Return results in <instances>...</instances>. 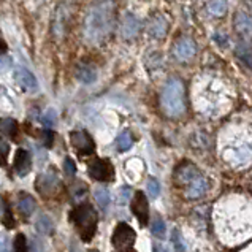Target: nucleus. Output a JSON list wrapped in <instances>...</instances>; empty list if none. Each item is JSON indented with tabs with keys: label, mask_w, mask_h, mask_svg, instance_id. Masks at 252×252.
Wrapping results in <instances>:
<instances>
[{
	"label": "nucleus",
	"mask_w": 252,
	"mask_h": 252,
	"mask_svg": "<svg viewBox=\"0 0 252 252\" xmlns=\"http://www.w3.org/2000/svg\"><path fill=\"white\" fill-rule=\"evenodd\" d=\"M141 29L140 21L136 19L132 13H126L121 19V35L126 40H133L138 35Z\"/></svg>",
	"instance_id": "obj_13"
},
{
	"label": "nucleus",
	"mask_w": 252,
	"mask_h": 252,
	"mask_svg": "<svg viewBox=\"0 0 252 252\" xmlns=\"http://www.w3.org/2000/svg\"><path fill=\"white\" fill-rule=\"evenodd\" d=\"M135 238H136L135 230L130 225L121 222V224H118V227L114 228L111 243L118 251H127V249H130L133 246Z\"/></svg>",
	"instance_id": "obj_5"
},
{
	"label": "nucleus",
	"mask_w": 252,
	"mask_h": 252,
	"mask_svg": "<svg viewBox=\"0 0 252 252\" xmlns=\"http://www.w3.org/2000/svg\"><path fill=\"white\" fill-rule=\"evenodd\" d=\"M148 190H149V195L151 198H157L160 193V186H159V181L154 178H151L148 181Z\"/></svg>",
	"instance_id": "obj_29"
},
{
	"label": "nucleus",
	"mask_w": 252,
	"mask_h": 252,
	"mask_svg": "<svg viewBox=\"0 0 252 252\" xmlns=\"http://www.w3.org/2000/svg\"><path fill=\"white\" fill-rule=\"evenodd\" d=\"M132 210H133L135 218L138 219V222L141 224V227L148 225V222H149V205H148L146 195L141 190H138V192L135 193Z\"/></svg>",
	"instance_id": "obj_10"
},
{
	"label": "nucleus",
	"mask_w": 252,
	"mask_h": 252,
	"mask_svg": "<svg viewBox=\"0 0 252 252\" xmlns=\"http://www.w3.org/2000/svg\"><path fill=\"white\" fill-rule=\"evenodd\" d=\"M14 81L19 84V88H23L27 92H35L38 89L37 78L32 73L31 70H27L26 67H16L14 68Z\"/></svg>",
	"instance_id": "obj_11"
},
{
	"label": "nucleus",
	"mask_w": 252,
	"mask_h": 252,
	"mask_svg": "<svg viewBox=\"0 0 252 252\" xmlns=\"http://www.w3.org/2000/svg\"><path fill=\"white\" fill-rule=\"evenodd\" d=\"M41 121H43V124H45L46 127H53L56 124V113L53 110L46 111L45 116L41 118Z\"/></svg>",
	"instance_id": "obj_31"
},
{
	"label": "nucleus",
	"mask_w": 252,
	"mask_h": 252,
	"mask_svg": "<svg viewBox=\"0 0 252 252\" xmlns=\"http://www.w3.org/2000/svg\"><path fill=\"white\" fill-rule=\"evenodd\" d=\"M2 133L14 138L16 133H18V122L14 121V119H10V118L3 119L2 121Z\"/></svg>",
	"instance_id": "obj_25"
},
{
	"label": "nucleus",
	"mask_w": 252,
	"mask_h": 252,
	"mask_svg": "<svg viewBox=\"0 0 252 252\" xmlns=\"http://www.w3.org/2000/svg\"><path fill=\"white\" fill-rule=\"evenodd\" d=\"M0 146H2V159L3 162L6 160V157H8V143H6L5 140H2V143H0Z\"/></svg>",
	"instance_id": "obj_36"
},
{
	"label": "nucleus",
	"mask_w": 252,
	"mask_h": 252,
	"mask_svg": "<svg viewBox=\"0 0 252 252\" xmlns=\"http://www.w3.org/2000/svg\"><path fill=\"white\" fill-rule=\"evenodd\" d=\"M88 171L92 179L95 181H113L114 178V167L108 159H94L88 165Z\"/></svg>",
	"instance_id": "obj_6"
},
{
	"label": "nucleus",
	"mask_w": 252,
	"mask_h": 252,
	"mask_svg": "<svg viewBox=\"0 0 252 252\" xmlns=\"http://www.w3.org/2000/svg\"><path fill=\"white\" fill-rule=\"evenodd\" d=\"M132 145H133V136H132V133L128 132V130L122 132L116 138V148H118V151H121V153L128 151V149L132 148Z\"/></svg>",
	"instance_id": "obj_22"
},
{
	"label": "nucleus",
	"mask_w": 252,
	"mask_h": 252,
	"mask_svg": "<svg viewBox=\"0 0 252 252\" xmlns=\"http://www.w3.org/2000/svg\"><path fill=\"white\" fill-rule=\"evenodd\" d=\"M148 32L151 37L154 38H165L168 33V23L167 19L163 16H154L149 19V24H148Z\"/></svg>",
	"instance_id": "obj_14"
},
{
	"label": "nucleus",
	"mask_w": 252,
	"mask_h": 252,
	"mask_svg": "<svg viewBox=\"0 0 252 252\" xmlns=\"http://www.w3.org/2000/svg\"><path fill=\"white\" fill-rule=\"evenodd\" d=\"M218 228L222 238L241 241L252 232V203L246 200L228 201L218 210Z\"/></svg>",
	"instance_id": "obj_1"
},
{
	"label": "nucleus",
	"mask_w": 252,
	"mask_h": 252,
	"mask_svg": "<svg viewBox=\"0 0 252 252\" xmlns=\"http://www.w3.org/2000/svg\"><path fill=\"white\" fill-rule=\"evenodd\" d=\"M162 111L168 118H181L186 113V88L179 78H171L160 94Z\"/></svg>",
	"instance_id": "obj_3"
},
{
	"label": "nucleus",
	"mask_w": 252,
	"mask_h": 252,
	"mask_svg": "<svg viewBox=\"0 0 252 252\" xmlns=\"http://www.w3.org/2000/svg\"><path fill=\"white\" fill-rule=\"evenodd\" d=\"M128 198H130V187L126 186L119 190V203H122V205L127 203Z\"/></svg>",
	"instance_id": "obj_33"
},
{
	"label": "nucleus",
	"mask_w": 252,
	"mask_h": 252,
	"mask_svg": "<svg viewBox=\"0 0 252 252\" xmlns=\"http://www.w3.org/2000/svg\"><path fill=\"white\" fill-rule=\"evenodd\" d=\"M70 219L76 227L83 241H91L97 230V211L89 203L78 205L70 214Z\"/></svg>",
	"instance_id": "obj_4"
},
{
	"label": "nucleus",
	"mask_w": 252,
	"mask_h": 252,
	"mask_svg": "<svg viewBox=\"0 0 252 252\" xmlns=\"http://www.w3.org/2000/svg\"><path fill=\"white\" fill-rule=\"evenodd\" d=\"M35 184H37L38 192L45 197H53L61 189V181L54 173H43Z\"/></svg>",
	"instance_id": "obj_8"
},
{
	"label": "nucleus",
	"mask_w": 252,
	"mask_h": 252,
	"mask_svg": "<svg viewBox=\"0 0 252 252\" xmlns=\"http://www.w3.org/2000/svg\"><path fill=\"white\" fill-rule=\"evenodd\" d=\"M173 244H175V248L178 252H184V244H183V240H181V235H179L178 230L173 232Z\"/></svg>",
	"instance_id": "obj_32"
},
{
	"label": "nucleus",
	"mask_w": 252,
	"mask_h": 252,
	"mask_svg": "<svg viewBox=\"0 0 252 252\" xmlns=\"http://www.w3.org/2000/svg\"><path fill=\"white\" fill-rule=\"evenodd\" d=\"M35 227H37V230H38V232L45 233V235H49V233H53V230H54L53 220L49 219L48 216H45V214H41L40 218L37 219V222H35Z\"/></svg>",
	"instance_id": "obj_24"
},
{
	"label": "nucleus",
	"mask_w": 252,
	"mask_h": 252,
	"mask_svg": "<svg viewBox=\"0 0 252 252\" xmlns=\"http://www.w3.org/2000/svg\"><path fill=\"white\" fill-rule=\"evenodd\" d=\"M116 21L114 0H95L84 18V37L92 45H102L108 40Z\"/></svg>",
	"instance_id": "obj_2"
},
{
	"label": "nucleus",
	"mask_w": 252,
	"mask_h": 252,
	"mask_svg": "<svg viewBox=\"0 0 252 252\" xmlns=\"http://www.w3.org/2000/svg\"><path fill=\"white\" fill-rule=\"evenodd\" d=\"M75 75L78 78V81H81L84 84H91V83H94L97 80V71L94 70L91 65H84V63H81V65L76 67Z\"/></svg>",
	"instance_id": "obj_18"
},
{
	"label": "nucleus",
	"mask_w": 252,
	"mask_h": 252,
	"mask_svg": "<svg viewBox=\"0 0 252 252\" xmlns=\"http://www.w3.org/2000/svg\"><path fill=\"white\" fill-rule=\"evenodd\" d=\"M233 26H235V31L238 33L246 35V37L252 35V18L249 14L238 11L233 18Z\"/></svg>",
	"instance_id": "obj_17"
},
{
	"label": "nucleus",
	"mask_w": 252,
	"mask_h": 252,
	"mask_svg": "<svg viewBox=\"0 0 252 252\" xmlns=\"http://www.w3.org/2000/svg\"><path fill=\"white\" fill-rule=\"evenodd\" d=\"M13 248H14V252H27L26 236L23 233L16 235V238H14V243H13Z\"/></svg>",
	"instance_id": "obj_28"
},
{
	"label": "nucleus",
	"mask_w": 252,
	"mask_h": 252,
	"mask_svg": "<svg viewBox=\"0 0 252 252\" xmlns=\"http://www.w3.org/2000/svg\"><path fill=\"white\" fill-rule=\"evenodd\" d=\"M35 206H37V205H35V200L31 195H27V193H26V195L23 193V195H21L19 200H18V210L21 211V214H23V216H31L35 211Z\"/></svg>",
	"instance_id": "obj_20"
},
{
	"label": "nucleus",
	"mask_w": 252,
	"mask_h": 252,
	"mask_svg": "<svg viewBox=\"0 0 252 252\" xmlns=\"http://www.w3.org/2000/svg\"><path fill=\"white\" fill-rule=\"evenodd\" d=\"M53 138H54V135H53L51 130L41 132V140H43V143H45V146H51L53 145Z\"/></svg>",
	"instance_id": "obj_35"
},
{
	"label": "nucleus",
	"mask_w": 252,
	"mask_h": 252,
	"mask_svg": "<svg viewBox=\"0 0 252 252\" xmlns=\"http://www.w3.org/2000/svg\"><path fill=\"white\" fill-rule=\"evenodd\" d=\"M206 190H208V181L205 179L203 175H200L186 187V197L190 200H197L200 197H203Z\"/></svg>",
	"instance_id": "obj_16"
},
{
	"label": "nucleus",
	"mask_w": 252,
	"mask_h": 252,
	"mask_svg": "<svg viewBox=\"0 0 252 252\" xmlns=\"http://www.w3.org/2000/svg\"><path fill=\"white\" fill-rule=\"evenodd\" d=\"M200 175H201V173L195 167H193L192 163L184 162V163L179 165V167L176 168V171H175V181L179 186L187 187V186H189L193 181V179L198 178Z\"/></svg>",
	"instance_id": "obj_12"
},
{
	"label": "nucleus",
	"mask_w": 252,
	"mask_h": 252,
	"mask_svg": "<svg viewBox=\"0 0 252 252\" xmlns=\"http://www.w3.org/2000/svg\"><path fill=\"white\" fill-rule=\"evenodd\" d=\"M94 198H95V201L102 210H106L108 205H110V200H111L110 192H108L105 187H97V189L94 190Z\"/></svg>",
	"instance_id": "obj_23"
},
{
	"label": "nucleus",
	"mask_w": 252,
	"mask_h": 252,
	"mask_svg": "<svg viewBox=\"0 0 252 252\" xmlns=\"http://www.w3.org/2000/svg\"><path fill=\"white\" fill-rule=\"evenodd\" d=\"M70 141H71V146L78 151V154L80 156H89L94 153V149H95L94 140L91 138V135L88 132H83V130L71 132Z\"/></svg>",
	"instance_id": "obj_7"
},
{
	"label": "nucleus",
	"mask_w": 252,
	"mask_h": 252,
	"mask_svg": "<svg viewBox=\"0 0 252 252\" xmlns=\"http://www.w3.org/2000/svg\"><path fill=\"white\" fill-rule=\"evenodd\" d=\"M236 56L240 57V61L248 65L249 68H252V46L246 41H240L236 45Z\"/></svg>",
	"instance_id": "obj_19"
},
{
	"label": "nucleus",
	"mask_w": 252,
	"mask_h": 252,
	"mask_svg": "<svg viewBox=\"0 0 252 252\" xmlns=\"http://www.w3.org/2000/svg\"><path fill=\"white\" fill-rule=\"evenodd\" d=\"M153 233L157 236V238H163L165 235V224L162 219H156L153 224Z\"/></svg>",
	"instance_id": "obj_30"
},
{
	"label": "nucleus",
	"mask_w": 252,
	"mask_h": 252,
	"mask_svg": "<svg viewBox=\"0 0 252 252\" xmlns=\"http://www.w3.org/2000/svg\"><path fill=\"white\" fill-rule=\"evenodd\" d=\"M32 162H31V154L27 153L26 149H18L16 156H14V162H13V168L18 173L19 176H26L29 171H31Z\"/></svg>",
	"instance_id": "obj_15"
},
{
	"label": "nucleus",
	"mask_w": 252,
	"mask_h": 252,
	"mask_svg": "<svg viewBox=\"0 0 252 252\" xmlns=\"http://www.w3.org/2000/svg\"><path fill=\"white\" fill-rule=\"evenodd\" d=\"M163 63V59L160 53H149V56L146 57V65L148 68H159Z\"/></svg>",
	"instance_id": "obj_27"
},
{
	"label": "nucleus",
	"mask_w": 252,
	"mask_h": 252,
	"mask_svg": "<svg viewBox=\"0 0 252 252\" xmlns=\"http://www.w3.org/2000/svg\"><path fill=\"white\" fill-rule=\"evenodd\" d=\"M2 222L6 228L14 227V218H13V214H11L10 208H8V205H6L5 200H2Z\"/></svg>",
	"instance_id": "obj_26"
},
{
	"label": "nucleus",
	"mask_w": 252,
	"mask_h": 252,
	"mask_svg": "<svg viewBox=\"0 0 252 252\" xmlns=\"http://www.w3.org/2000/svg\"><path fill=\"white\" fill-rule=\"evenodd\" d=\"M197 53V46L195 43H193L192 38H181L176 41V45L173 46V56H175V59H178L179 62H187L193 59V56Z\"/></svg>",
	"instance_id": "obj_9"
},
{
	"label": "nucleus",
	"mask_w": 252,
	"mask_h": 252,
	"mask_svg": "<svg viewBox=\"0 0 252 252\" xmlns=\"http://www.w3.org/2000/svg\"><path fill=\"white\" fill-rule=\"evenodd\" d=\"M228 6H227V0H211L208 3V13L214 18H222L227 13Z\"/></svg>",
	"instance_id": "obj_21"
},
{
	"label": "nucleus",
	"mask_w": 252,
	"mask_h": 252,
	"mask_svg": "<svg viewBox=\"0 0 252 252\" xmlns=\"http://www.w3.org/2000/svg\"><path fill=\"white\" fill-rule=\"evenodd\" d=\"M63 168H65V171H67V175H70V176H73L75 173H76V167H75V162L70 159V157H67L65 159V163H63Z\"/></svg>",
	"instance_id": "obj_34"
}]
</instances>
